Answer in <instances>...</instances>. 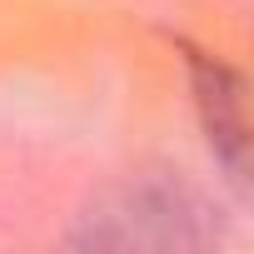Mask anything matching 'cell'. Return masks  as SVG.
<instances>
[{
  "label": "cell",
  "mask_w": 254,
  "mask_h": 254,
  "mask_svg": "<svg viewBox=\"0 0 254 254\" xmlns=\"http://www.w3.org/2000/svg\"><path fill=\"white\" fill-rule=\"evenodd\" d=\"M180 50H185V65H190V90H194L204 140L219 155V165L234 180H244L249 175V95H244V80L219 55H204L194 45H180Z\"/></svg>",
  "instance_id": "cell-1"
}]
</instances>
